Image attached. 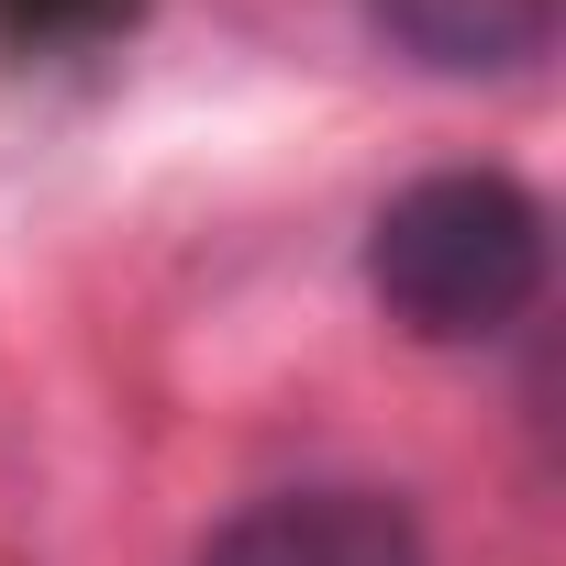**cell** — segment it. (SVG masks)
<instances>
[{"label": "cell", "instance_id": "obj_3", "mask_svg": "<svg viewBox=\"0 0 566 566\" xmlns=\"http://www.w3.org/2000/svg\"><path fill=\"white\" fill-rule=\"evenodd\" d=\"M378 34L433 67V78H511L555 45V12L566 0H367Z\"/></svg>", "mask_w": 566, "mask_h": 566}, {"label": "cell", "instance_id": "obj_4", "mask_svg": "<svg viewBox=\"0 0 566 566\" xmlns=\"http://www.w3.org/2000/svg\"><path fill=\"white\" fill-rule=\"evenodd\" d=\"M112 12H134V0H0V23H12L23 45H56V34H101Z\"/></svg>", "mask_w": 566, "mask_h": 566}, {"label": "cell", "instance_id": "obj_1", "mask_svg": "<svg viewBox=\"0 0 566 566\" xmlns=\"http://www.w3.org/2000/svg\"><path fill=\"white\" fill-rule=\"evenodd\" d=\"M367 290L422 345H489L544 301V211L500 167L411 178L367 233Z\"/></svg>", "mask_w": 566, "mask_h": 566}, {"label": "cell", "instance_id": "obj_2", "mask_svg": "<svg viewBox=\"0 0 566 566\" xmlns=\"http://www.w3.org/2000/svg\"><path fill=\"white\" fill-rule=\"evenodd\" d=\"M200 566H433V555L389 489H277L233 511L200 544Z\"/></svg>", "mask_w": 566, "mask_h": 566}]
</instances>
